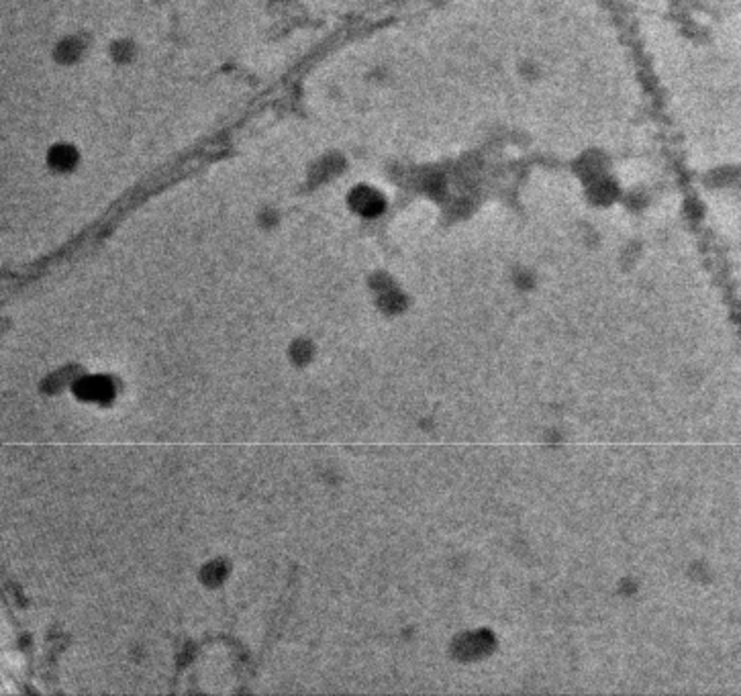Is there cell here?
I'll list each match as a JSON object with an SVG mask.
<instances>
[{
    "label": "cell",
    "mask_w": 741,
    "mask_h": 696,
    "mask_svg": "<svg viewBox=\"0 0 741 696\" xmlns=\"http://www.w3.org/2000/svg\"><path fill=\"white\" fill-rule=\"evenodd\" d=\"M349 203L353 210H358L364 217H376L384 209V198L378 190H374L370 186H360L351 192Z\"/></svg>",
    "instance_id": "cell-1"
},
{
    "label": "cell",
    "mask_w": 741,
    "mask_h": 696,
    "mask_svg": "<svg viewBox=\"0 0 741 696\" xmlns=\"http://www.w3.org/2000/svg\"><path fill=\"white\" fill-rule=\"evenodd\" d=\"M111 393H113L111 380L102 378V376L84 378L76 384V395L84 400H107Z\"/></svg>",
    "instance_id": "cell-2"
},
{
    "label": "cell",
    "mask_w": 741,
    "mask_h": 696,
    "mask_svg": "<svg viewBox=\"0 0 741 696\" xmlns=\"http://www.w3.org/2000/svg\"><path fill=\"white\" fill-rule=\"evenodd\" d=\"M49 163L55 170H70L72 165L76 163V153H74L72 147H53L51 156H49Z\"/></svg>",
    "instance_id": "cell-3"
},
{
    "label": "cell",
    "mask_w": 741,
    "mask_h": 696,
    "mask_svg": "<svg viewBox=\"0 0 741 696\" xmlns=\"http://www.w3.org/2000/svg\"><path fill=\"white\" fill-rule=\"evenodd\" d=\"M223 572H225V568H223L221 564H210L209 568L205 570V580L215 584V582H219L223 578Z\"/></svg>",
    "instance_id": "cell-4"
},
{
    "label": "cell",
    "mask_w": 741,
    "mask_h": 696,
    "mask_svg": "<svg viewBox=\"0 0 741 696\" xmlns=\"http://www.w3.org/2000/svg\"><path fill=\"white\" fill-rule=\"evenodd\" d=\"M292 355H294V360H297L299 364H302L304 360L311 357V349H308L306 343H297V348L292 349Z\"/></svg>",
    "instance_id": "cell-5"
}]
</instances>
